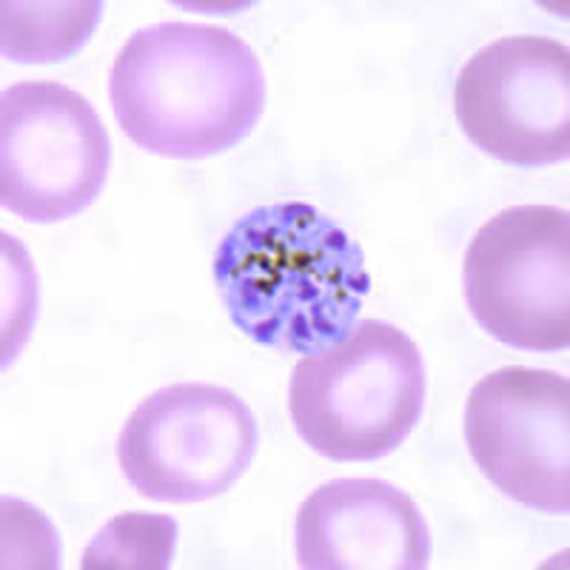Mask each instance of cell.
I'll return each mask as SVG.
<instances>
[{
  "label": "cell",
  "mask_w": 570,
  "mask_h": 570,
  "mask_svg": "<svg viewBox=\"0 0 570 570\" xmlns=\"http://www.w3.org/2000/svg\"><path fill=\"white\" fill-rule=\"evenodd\" d=\"M454 115L468 140L499 163L537 169L568 160V46L539 35L482 46L456 78Z\"/></svg>",
  "instance_id": "obj_7"
},
{
  "label": "cell",
  "mask_w": 570,
  "mask_h": 570,
  "mask_svg": "<svg viewBox=\"0 0 570 570\" xmlns=\"http://www.w3.org/2000/svg\"><path fill=\"white\" fill-rule=\"evenodd\" d=\"M465 299L499 343L564 351L570 343V217L557 206L493 214L465 252Z\"/></svg>",
  "instance_id": "obj_5"
},
{
  "label": "cell",
  "mask_w": 570,
  "mask_h": 570,
  "mask_svg": "<svg viewBox=\"0 0 570 570\" xmlns=\"http://www.w3.org/2000/svg\"><path fill=\"white\" fill-rule=\"evenodd\" d=\"M257 420L234 391L177 383L131 411L117 460L126 482L155 502H206L226 493L257 456Z\"/></svg>",
  "instance_id": "obj_4"
},
{
  "label": "cell",
  "mask_w": 570,
  "mask_h": 570,
  "mask_svg": "<svg viewBox=\"0 0 570 570\" xmlns=\"http://www.w3.org/2000/svg\"><path fill=\"white\" fill-rule=\"evenodd\" d=\"M425 409V363L396 325L363 320L348 340L294 365L299 440L334 462H374L409 440Z\"/></svg>",
  "instance_id": "obj_3"
},
{
  "label": "cell",
  "mask_w": 570,
  "mask_h": 570,
  "mask_svg": "<svg viewBox=\"0 0 570 570\" xmlns=\"http://www.w3.org/2000/svg\"><path fill=\"white\" fill-rule=\"evenodd\" d=\"M465 442L482 476L513 502L553 517L568 513V376L525 365L482 376L468 396Z\"/></svg>",
  "instance_id": "obj_8"
},
{
  "label": "cell",
  "mask_w": 570,
  "mask_h": 570,
  "mask_svg": "<svg viewBox=\"0 0 570 570\" xmlns=\"http://www.w3.org/2000/svg\"><path fill=\"white\" fill-rule=\"evenodd\" d=\"M117 124L135 146L175 160L234 149L266 109L252 46L220 27L166 20L126 40L109 75Z\"/></svg>",
  "instance_id": "obj_2"
},
{
  "label": "cell",
  "mask_w": 570,
  "mask_h": 570,
  "mask_svg": "<svg viewBox=\"0 0 570 570\" xmlns=\"http://www.w3.org/2000/svg\"><path fill=\"white\" fill-rule=\"evenodd\" d=\"M0 20L3 55L18 63H58L86 46L98 29L104 3L69 0V3H20L7 0Z\"/></svg>",
  "instance_id": "obj_10"
},
{
  "label": "cell",
  "mask_w": 570,
  "mask_h": 570,
  "mask_svg": "<svg viewBox=\"0 0 570 570\" xmlns=\"http://www.w3.org/2000/svg\"><path fill=\"white\" fill-rule=\"evenodd\" d=\"M177 522L155 513H124L91 539L86 570H163L171 564Z\"/></svg>",
  "instance_id": "obj_11"
},
{
  "label": "cell",
  "mask_w": 570,
  "mask_h": 570,
  "mask_svg": "<svg viewBox=\"0 0 570 570\" xmlns=\"http://www.w3.org/2000/svg\"><path fill=\"white\" fill-rule=\"evenodd\" d=\"M111 142L80 91L40 80L0 98V203L29 223L69 220L104 191Z\"/></svg>",
  "instance_id": "obj_6"
},
{
  "label": "cell",
  "mask_w": 570,
  "mask_h": 570,
  "mask_svg": "<svg viewBox=\"0 0 570 570\" xmlns=\"http://www.w3.org/2000/svg\"><path fill=\"white\" fill-rule=\"evenodd\" d=\"M303 570H425L431 533L414 499L371 476L320 485L294 519Z\"/></svg>",
  "instance_id": "obj_9"
},
{
  "label": "cell",
  "mask_w": 570,
  "mask_h": 570,
  "mask_svg": "<svg viewBox=\"0 0 570 570\" xmlns=\"http://www.w3.org/2000/svg\"><path fill=\"white\" fill-rule=\"evenodd\" d=\"M214 285L252 343L320 354L354 331L371 294L363 246L308 203L259 206L223 234Z\"/></svg>",
  "instance_id": "obj_1"
}]
</instances>
